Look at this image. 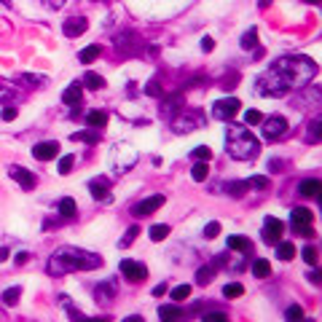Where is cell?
<instances>
[{"label":"cell","instance_id":"obj_41","mask_svg":"<svg viewBox=\"0 0 322 322\" xmlns=\"http://www.w3.org/2000/svg\"><path fill=\"white\" fill-rule=\"evenodd\" d=\"M217 234H220V223H217V220H212V223L204 226V239H215Z\"/></svg>","mask_w":322,"mask_h":322},{"label":"cell","instance_id":"obj_6","mask_svg":"<svg viewBox=\"0 0 322 322\" xmlns=\"http://www.w3.org/2000/svg\"><path fill=\"white\" fill-rule=\"evenodd\" d=\"M239 108H242V102L236 97H226V100H217L212 105V116L217 121H231L236 113H239Z\"/></svg>","mask_w":322,"mask_h":322},{"label":"cell","instance_id":"obj_55","mask_svg":"<svg viewBox=\"0 0 322 322\" xmlns=\"http://www.w3.org/2000/svg\"><path fill=\"white\" fill-rule=\"evenodd\" d=\"M46 6H49V8H54V11H56V8H62V6H65V0H46Z\"/></svg>","mask_w":322,"mask_h":322},{"label":"cell","instance_id":"obj_5","mask_svg":"<svg viewBox=\"0 0 322 322\" xmlns=\"http://www.w3.org/2000/svg\"><path fill=\"white\" fill-rule=\"evenodd\" d=\"M263 137L269 140V143H274V140H282L287 135V121L282 116H271V118H263Z\"/></svg>","mask_w":322,"mask_h":322},{"label":"cell","instance_id":"obj_14","mask_svg":"<svg viewBox=\"0 0 322 322\" xmlns=\"http://www.w3.org/2000/svg\"><path fill=\"white\" fill-rule=\"evenodd\" d=\"M89 30V22H86V16H73L68 19V22L62 24V33L68 35V38H78Z\"/></svg>","mask_w":322,"mask_h":322},{"label":"cell","instance_id":"obj_33","mask_svg":"<svg viewBox=\"0 0 322 322\" xmlns=\"http://www.w3.org/2000/svg\"><path fill=\"white\" fill-rule=\"evenodd\" d=\"M100 54H102V49H100L97 43H94V46H89V49H83V51H81V56H78V59H81L83 65H89V62H94V59H97Z\"/></svg>","mask_w":322,"mask_h":322},{"label":"cell","instance_id":"obj_13","mask_svg":"<svg viewBox=\"0 0 322 322\" xmlns=\"http://www.w3.org/2000/svg\"><path fill=\"white\" fill-rule=\"evenodd\" d=\"M161 204H164V196H161V194H156V196H148L145 202L135 204V210H132V212H135L137 217H148V215H153Z\"/></svg>","mask_w":322,"mask_h":322},{"label":"cell","instance_id":"obj_50","mask_svg":"<svg viewBox=\"0 0 322 322\" xmlns=\"http://www.w3.org/2000/svg\"><path fill=\"white\" fill-rule=\"evenodd\" d=\"M212 49H215V41H212V38H202V51L210 54Z\"/></svg>","mask_w":322,"mask_h":322},{"label":"cell","instance_id":"obj_25","mask_svg":"<svg viewBox=\"0 0 322 322\" xmlns=\"http://www.w3.org/2000/svg\"><path fill=\"white\" fill-rule=\"evenodd\" d=\"M242 49H244V51L258 49V27H250V30L242 35Z\"/></svg>","mask_w":322,"mask_h":322},{"label":"cell","instance_id":"obj_24","mask_svg":"<svg viewBox=\"0 0 322 322\" xmlns=\"http://www.w3.org/2000/svg\"><path fill=\"white\" fill-rule=\"evenodd\" d=\"M269 274H271V263H269V261L258 258V261L252 263V277H255V279H266Z\"/></svg>","mask_w":322,"mask_h":322},{"label":"cell","instance_id":"obj_52","mask_svg":"<svg viewBox=\"0 0 322 322\" xmlns=\"http://www.w3.org/2000/svg\"><path fill=\"white\" fill-rule=\"evenodd\" d=\"M167 290H169V287L164 285V282H161V285H156V287H153V296H156V298H161V296H167Z\"/></svg>","mask_w":322,"mask_h":322},{"label":"cell","instance_id":"obj_48","mask_svg":"<svg viewBox=\"0 0 322 322\" xmlns=\"http://www.w3.org/2000/svg\"><path fill=\"white\" fill-rule=\"evenodd\" d=\"M14 97V89L11 86H0V102H6V100H11Z\"/></svg>","mask_w":322,"mask_h":322},{"label":"cell","instance_id":"obj_12","mask_svg":"<svg viewBox=\"0 0 322 322\" xmlns=\"http://www.w3.org/2000/svg\"><path fill=\"white\" fill-rule=\"evenodd\" d=\"M33 156L38 161H51L54 156H59V143H54V140L38 143V145H33Z\"/></svg>","mask_w":322,"mask_h":322},{"label":"cell","instance_id":"obj_16","mask_svg":"<svg viewBox=\"0 0 322 322\" xmlns=\"http://www.w3.org/2000/svg\"><path fill=\"white\" fill-rule=\"evenodd\" d=\"M172 126H175V132H194V129L202 126V118H199V116H191V113L183 110V116H177Z\"/></svg>","mask_w":322,"mask_h":322},{"label":"cell","instance_id":"obj_42","mask_svg":"<svg viewBox=\"0 0 322 322\" xmlns=\"http://www.w3.org/2000/svg\"><path fill=\"white\" fill-rule=\"evenodd\" d=\"M137 234H140V229H137V226H132V229H129V231L124 234V239H121L118 244H121V247H129V244H132V242L137 239Z\"/></svg>","mask_w":322,"mask_h":322},{"label":"cell","instance_id":"obj_32","mask_svg":"<svg viewBox=\"0 0 322 322\" xmlns=\"http://www.w3.org/2000/svg\"><path fill=\"white\" fill-rule=\"evenodd\" d=\"M229 247L239 250V252H247L252 244H250V239H244V236H229Z\"/></svg>","mask_w":322,"mask_h":322},{"label":"cell","instance_id":"obj_4","mask_svg":"<svg viewBox=\"0 0 322 322\" xmlns=\"http://www.w3.org/2000/svg\"><path fill=\"white\" fill-rule=\"evenodd\" d=\"M255 83H258V94H271V97H285V94L290 91V89H287V83L282 81V78H279V75L274 73V70L263 73L261 78L255 81Z\"/></svg>","mask_w":322,"mask_h":322},{"label":"cell","instance_id":"obj_29","mask_svg":"<svg viewBox=\"0 0 322 322\" xmlns=\"http://www.w3.org/2000/svg\"><path fill=\"white\" fill-rule=\"evenodd\" d=\"M158 317H161V319H180V317H183V309L175 306V304L161 306V309H158Z\"/></svg>","mask_w":322,"mask_h":322},{"label":"cell","instance_id":"obj_9","mask_svg":"<svg viewBox=\"0 0 322 322\" xmlns=\"http://www.w3.org/2000/svg\"><path fill=\"white\" fill-rule=\"evenodd\" d=\"M121 274H124L129 282H143L148 277V269L137 261H121Z\"/></svg>","mask_w":322,"mask_h":322},{"label":"cell","instance_id":"obj_35","mask_svg":"<svg viewBox=\"0 0 322 322\" xmlns=\"http://www.w3.org/2000/svg\"><path fill=\"white\" fill-rule=\"evenodd\" d=\"M188 296H191V285H177L172 293H169V298H172V301H185Z\"/></svg>","mask_w":322,"mask_h":322},{"label":"cell","instance_id":"obj_30","mask_svg":"<svg viewBox=\"0 0 322 322\" xmlns=\"http://www.w3.org/2000/svg\"><path fill=\"white\" fill-rule=\"evenodd\" d=\"M150 239L153 242H164L167 236H169V226H164V223H156V226H150Z\"/></svg>","mask_w":322,"mask_h":322},{"label":"cell","instance_id":"obj_31","mask_svg":"<svg viewBox=\"0 0 322 322\" xmlns=\"http://www.w3.org/2000/svg\"><path fill=\"white\" fill-rule=\"evenodd\" d=\"M83 83H86L89 89H105V78H102V75H97V73H86L83 75Z\"/></svg>","mask_w":322,"mask_h":322},{"label":"cell","instance_id":"obj_2","mask_svg":"<svg viewBox=\"0 0 322 322\" xmlns=\"http://www.w3.org/2000/svg\"><path fill=\"white\" fill-rule=\"evenodd\" d=\"M271 70L287 83V89H298V86H306L317 75V62L309 59V56H282V59L271 65Z\"/></svg>","mask_w":322,"mask_h":322},{"label":"cell","instance_id":"obj_39","mask_svg":"<svg viewBox=\"0 0 322 322\" xmlns=\"http://www.w3.org/2000/svg\"><path fill=\"white\" fill-rule=\"evenodd\" d=\"M194 158L196 161H210L212 158V150L207 148V145H199V148H194Z\"/></svg>","mask_w":322,"mask_h":322},{"label":"cell","instance_id":"obj_7","mask_svg":"<svg viewBox=\"0 0 322 322\" xmlns=\"http://www.w3.org/2000/svg\"><path fill=\"white\" fill-rule=\"evenodd\" d=\"M290 217H293V226H296V231L301 236L311 234V220H314V217H311V210H306V207H296Z\"/></svg>","mask_w":322,"mask_h":322},{"label":"cell","instance_id":"obj_3","mask_svg":"<svg viewBox=\"0 0 322 322\" xmlns=\"http://www.w3.org/2000/svg\"><path fill=\"white\" fill-rule=\"evenodd\" d=\"M226 148H229V156L236 161H252L261 150V143L247 126H231L226 135Z\"/></svg>","mask_w":322,"mask_h":322},{"label":"cell","instance_id":"obj_54","mask_svg":"<svg viewBox=\"0 0 322 322\" xmlns=\"http://www.w3.org/2000/svg\"><path fill=\"white\" fill-rule=\"evenodd\" d=\"M309 282H311V285H319V271H317V266H314V271H309Z\"/></svg>","mask_w":322,"mask_h":322},{"label":"cell","instance_id":"obj_47","mask_svg":"<svg viewBox=\"0 0 322 322\" xmlns=\"http://www.w3.org/2000/svg\"><path fill=\"white\" fill-rule=\"evenodd\" d=\"M285 314H287V319H301V317H304V309L293 304V306H287V311H285Z\"/></svg>","mask_w":322,"mask_h":322},{"label":"cell","instance_id":"obj_17","mask_svg":"<svg viewBox=\"0 0 322 322\" xmlns=\"http://www.w3.org/2000/svg\"><path fill=\"white\" fill-rule=\"evenodd\" d=\"M97 301H102V304H110L113 298L118 296V287H116V282L113 279H108V282H102V285H97Z\"/></svg>","mask_w":322,"mask_h":322},{"label":"cell","instance_id":"obj_28","mask_svg":"<svg viewBox=\"0 0 322 322\" xmlns=\"http://www.w3.org/2000/svg\"><path fill=\"white\" fill-rule=\"evenodd\" d=\"M19 298H22V287H19V285L8 287V290L3 293V304H6V306H16Z\"/></svg>","mask_w":322,"mask_h":322},{"label":"cell","instance_id":"obj_53","mask_svg":"<svg viewBox=\"0 0 322 322\" xmlns=\"http://www.w3.org/2000/svg\"><path fill=\"white\" fill-rule=\"evenodd\" d=\"M27 261H30V252H19L16 255V266H24Z\"/></svg>","mask_w":322,"mask_h":322},{"label":"cell","instance_id":"obj_26","mask_svg":"<svg viewBox=\"0 0 322 322\" xmlns=\"http://www.w3.org/2000/svg\"><path fill=\"white\" fill-rule=\"evenodd\" d=\"M191 177H194V183H204V180L210 177V167H207V161H199V164H194Z\"/></svg>","mask_w":322,"mask_h":322},{"label":"cell","instance_id":"obj_56","mask_svg":"<svg viewBox=\"0 0 322 322\" xmlns=\"http://www.w3.org/2000/svg\"><path fill=\"white\" fill-rule=\"evenodd\" d=\"M0 261H8V250L6 247H0Z\"/></svg>","mask_w":322,"mask_h":322},{"label":"cell","instance_id":"obj_38","mask_svg":"<svg viewBox=\"0 0 322 322\" xmlns=\"http://www.w3.org/2000/svg\"><path fill=\"white\" fill-rule=\"evenodd\" d=\"M261 121H263V113H258V110H247V113H244V124H247V126H258Z\"/></svg>","mask_w":322,"mask_h":322},{"label":"cell","instance_id":"obj_18","mask_svg":"<svg viewBox=\"0 0 322 322\" xmlns=\"http://www.w3.org/2000/svg\"><path fill=\"white\" fill-rule=\"evenodd\" d=\"M81 97H83V86H81V83H70V86L62 91V102H65V105H78Z\"/></svg>","mask_w":322,"mask_h":322},{"label":"cell","instance_id":"obj_8","mask_svg":"<svg viewBox=\"0 0 322 322\" xmlns=\"http://www.w3.org/2000/svg\"><path fill=\"white\" fill-rule=\"evenodd\" d=\"M282 231H285V226H282V220H277V217H266V220H263V242L266 244H277L282 239Z\"/></svg>","mask_w":322,"mask_h":322},{"label":"cell","instance_id":"obj_51","mask_svg":"<svg viewBox=\"0 0 322 322\" xmlns=\"http://www.w3.org/2000/svg\"><path fill=\"white\" fill-rule=\"evenodd\" d=\"M204 319H226V311H207Z\"/></svg>","mask_w":322,"mask_h":322},{"label":"cell","instance_id":"obj_21","mask_svg":"<svg viewBox=\"0 0 322 322\" xmlns=\"http://www.w3.org/2000/svg\"><path fill=\"white\" fill-rule=\"evenodd\" d=\"M277 258L279 261H293V258H296V244H293V242H277Z\"/></svg>","mask_w":322,"mask_h":322},{"label":"cell","instance_id":"obj_27","mask_svg":"<svg viewBox=\"0 0 322 322\" xmlns=\"http://www.w3.org/2000/svg\"><path fill=\"white\" fill-rule=\"evenodd\" d=\"M75 212H78V207H75V199L65 196L62 202H59V215H62V217H75Z\"/></svg>","mask_w":322,"mask_h":322},{"label":"cell","instance_id":"obj_43","mask_svg":"<svg viewBox=\"0 0 322 322\" xmlns=\"http://www.w3.org/2000/svg\"><path fill=\"white\" fill-rule=\"evenodd\" d=\"M304 261L309 263V266H317V247L306 244V247H304Z\"/></svg>","mask_w":322,"mask_h":322},{"label":"cell","instance_id":"obj_45","mask_svg":"<svg viewBox=\"0 0 322 322\" xmlns=\"http://www.w3.org/2000/svg\"><path fill=\"white\" fill-rule=\"evenodd\" d=\"M19 83H46L43 75H30V73H24V75H19Z\"/></svg>","mask_w":322,"mask_h":322},{"label":"cell","instance_id":"obj_46","mask_svg":"<svg viewBox=\"0 0 322 322\" xmlns=\"http://www.w3.org/2000/svg\"><path fill=\"white\" fill-rule=\"evenodd\" d=\"M16 116H19V110H16L14 105H6V108H3V113H0V118H3V121H14Z\"/></svg>","mask_w":322,"mask_h":322},{"label":"cell","instance_id":"obj_40","mask_svg":"<svg viewBox=\"0 0 322 322\" xmlns=\"http://www.w3.org/2000/svg\"><path fill=\"white\" fill-rule=\"evenodd\" d=\"M73 164H75V156H62L59 158V175H70Z\"/></svg>","mask_w":322,"mask_h":322},{"label":"cell","instance_id":"obj_34","mask_svg":"<svg viewBox=\"0 0 322 322\" xmlns=\"http://www.w3.org/2000/svg\"><path fill=\"white\" fill-rule=\"evenodd\" d=\"M212 277H215V266H204V269L196 271V282H199V285H210Z\"/></svg>","mask_w":322,"mask_h":322},{"label":"cell","instance_id":"obj_1","mask_svg":"<svg viewBox=\"0 0 322 322\" xmlns=\"http://www.w3.org/2000/svg\"><path fill=\"white\" fill-rule=\"evenodd\" d=\"M102 266V255L86 252L81 247H59L49 261V274H70V271H91Z\"/></svg>","mask_w":322,"mask_h":322},{"label":"cell","instance_id":"obj_19","mask_svg":"<svg viewBox=\"0 0 322 322\" xmlns=\"http://www.w3.org/2000/svg\"><path fill=\"white\" fill-rule=\"evenodd\" d=\"M298 194L306 196V199H317V196H319V180H317V177L304 180V183L298 185Z\"/></svg>","mask_w":322,"mask_h":322},{"label":"cell","instance_id":"obj_15","mask_svg":"<svg viewBox=\"0 0 322 322\" xmlns=\"http://www.w3.org/2000/svg\"><path fill=\"white\" fill-rule=\"evenodd\" d=\"M89 191H91V196L97 199V202H108V199H110V183H108V177L91 180V183H89Z\"/></svg>","mask_w":322,"mask_h":322},{"label":"cell","instance_id":"obj_11","mask_svg":"<svg viewBox=\"0 0 322 322\" xmlns=\"http://www.w3.org/2000/svg\"><path fill=\"white\" fill-rule=\"evenodd\" d=\"M8 175H11V177L16 180V183L24 188V191H33V188H35V183H38V180H35V175L30 172V169L16 167V164H14V167H8Z\"/></svg>","mask_w":322,"mask_h":322},{"label":"cell","instance_id":"obj_57","mask_svg":"<svg viewBox=\"0 0 322 322\" xmlns=\"http://www.w3.org/2000/svg\"><path fill=\"white\" fill-rule=\"evenodd\" d=\"M304 3H311V6H317V3H319V0H304Z\"/></svg>","mask_w":322,"mask_h":322},{"label":"cell","instance_id":"obj_37","mask_svg":"<svg viewBox=\"0 0 322 322\" xmlns=\"http://www.w3.org/2000/svg\"><path fill=\"white\" fill-rule=\"evenodd\" d=\"M242 293H244V287L239 285V282H231V285L223 287V296H226V298H239Z\"/></svg>","mask_w":322,"mask_h":322},{"label":"cell","instance_id":"obj_58","mask_svg":"<svg viewBox=\"0 0 322 322\" xmlns=\"http://www.w3.org/2000/svg\"><path fill=\"white\" fill-rule=\"evenodd\" d=\"M0 3H8V0H0Z\"/></svg>","mask_w":322,"mask_h":322},{"label":"cell","instance_id":"obj_49","mask_svg":"<svg viewBox=\"0 0 322 322\" xmlns=\"http://www.w3.org/2000/svg\"><path fill=\"white\" fill-rule=\"evenodd\" d=\"M145 91L150 94V97H161V89H158V83H156V81H150V83H148V89H145Z\"/></svg>","mask_w":322,"mask_h":322},{"label":"cell","instance_id":"obj_20","mask_svg":"<svg viewBox=\"0 0 322 322\" xmlns=\"http://www.w3.org/2000/svg\"><path fill=\"white\" fill-rule=\"evenodd\" d=\"M86 124H89V129H102L108 124V113L105 110H91L86 116Z\"/></svg>","mask_w":322,"mask_h":322},{"label":"cell","instance_id":"obj_10","mask_svg":"<svg viewBox=\"0 0 322 322\" xmlns=\"http://www.w3.org/2000/svg\"><path fill=\"white\" fill-rule=\"evenodd\" d=\"M116 51H118V54H124V56L137 54V51H140V41H137V35H135V33H124V35H118V38H116Z\"/></svg>","mask_w":322,"mask_h":322},{"label":"cell","instance_id":"obj_36","mask_svg":"<svg viewBox=\"0 0 322 322\" xmlns=\"http://www.w3.org/2000/svg\"><path fill=\"white\" fill-rule=\"evenodd\" d=\"M247 185L250 188H258V191H266V188H269V177L266 175H255V177L247 180Z\"/></svg>","mask_w":322,"mask_h":322},{"label":"cell","instance_id":"obj_44","mask_svg":"<svg viewBox=\"0 0 322 322\" xmlns=\"http://www.w3.org/2000/svg\"><path fill=\"white\" fill-rule=\"evenodd\" d=\"M319 118H314V121H311V124H309V135H306V140H311V143H317V140H319Z\"/></svg>","mask_w":322,"mask_h":322},{"label":"cell","instance_id":"obj_22","mask_svg":"<svg viewBox=\"0 0 322 322\" xmlns=\"http://www.w3.org/2000/svg\"><path fill=\"white\" fill-rule=\"evenodd\" d=\"M73 143H89V145H97V143H100V132H97V129L75 132V135H73Z\"/></svg>","mask_w":322,"mask_h":322},{"label":"cell","instance_id":"obj_23","mask_svg":"<svg viewBox=\"0 0 322 322\" xmlns=\"http://www.w3.org/2000/svg\"><path fill=\"white\" fill-rule=\"evenodd\" d=\"M226 191H229L234 199H242L244 194L250 191V185H247V180H234V183H229V185H226Z\"/></svg>","mask_w":322,"mask_h":322}]
</instances>
